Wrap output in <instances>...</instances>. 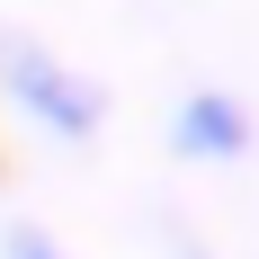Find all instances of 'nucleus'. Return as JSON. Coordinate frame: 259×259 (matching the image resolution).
<instances>
[{"label": "nucleus", "mask_w": 259, "mask_h": 259, "mask_svg": "<svg viewBox=\"0 0 259 259\" xmlns=\"http://www.w3.org/2000/svg\"><path fill=\"white\" fill-rule=\"evenodd\" d=\"M241 107H224V99H188L179 107V143L188 152H241Z\"/></svg>", "instance_id": "nucleus-1"}]
</instances>
